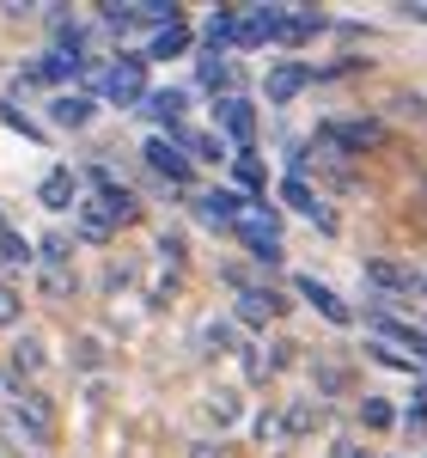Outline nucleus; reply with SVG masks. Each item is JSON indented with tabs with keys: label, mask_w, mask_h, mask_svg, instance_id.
<instances>
[{
	"label": "nucleus",
	"mask_w": 427,
	"mask_h": 458,
	"mask_svg": "<svg viewBox=\"0 0 427 458\" xmlns=\"http://www.w3.org/2000/svg\"><path fill=\"white\" fill-rule=\"evenodd\" d=\"M318 141L330 147V153H342V159H366V153L385 147V123H379V116H323Z\"/></svg>",
	"instance_id": "1"
},
{
	"label": "nucleus",
	"mask_w": 427,
	"mask_h": 458,
	"mask_svg": "<svg viewBox=\"0 0 427 458\" xmlns=\"http://www.w3.org/2000/svg\"><path fill=\"white\" fill-rule=\"evenodd\" d=\"M232 239H239V245H245L256 263H269V269H275V263H281V214L256 196V202H250V214L232 226Z\"/></svg>",
	"instance_id": "2"
},
{
	"label": "nucleus",
	"mask_w": 427,
	"mask_h": 458,
	"mask_svg": "<svg viewBox=\"0 0 427 458\" xmlns=\"http://www.w3.org/2000/svg\"><path fill=\"white\" fill-rule=\"evenodd\" d=\"M98 92H105L110 105H122V110L147 105V55H116V62L98 73Z\"/></svg>",
	"instance_id": "3"
},
{
	"label": "nucleus",
	"mask_w": 427,
	"mask_h": 458,
	"mask_svg": "<svg viewBox=\"0 0 427 458\" xmlns=\"http://www.w3.org/2000/svg\"><path fill=\"white\" fill-rule=\"evenodd\" d=\"M141 153H147V165L165 177L172 190H189V183H196V159H189V153H183V147L172 141V135H153V141H147Z\"/></svg>",
	"instance_id": "4"
},
{
	"label": "nucleus",
	"mask_w": 427,
	"mask_h": 458,
	"mask_svg": "<svg viewBox=\"0 0 427 458\" xmlns=\"http://www.w3.org/2000/svg\"><path fill=\"white\" fill-rule=\"evenodd\" d=\"M214 123H220V141H232L239 153H250V141H256V105H250V98H239V92L220 98V105H214Z\"/></svg>",
	"instance_id": "5"
},
{
	"label": "nucleus",
	"mask_w": 427,
	"mask_h": 458,
	"mask_svg": "<svg viewBox=\"0 0 427 458\" xmlns=\"http://www.w3.org/2000/svg\"><path fill=\"white\" fill-rule=\"evenodd\" d=\"M250 202H256V196H245V190H208V196H196V214H202L208 226H220V233H232L250 214Z\"/></svg>",
	"instance_id": "6"
},
{
	"label": "nucleus",
	"mask_w": 427,
	"mask_h": 458,
	"mask_svg": "<svg viewBox=\"0 0 427 458\" xmlns=\"http://www.w3.org/2000/svg\"><path fill=\"white\" fill-rule=\"evenodd\" d=\"M281 202L293 214H306L312 226H323V233H336V214H330V202H323V190H312L306 177H281Z\"/></svg>",
	"instance_id": "7"
},
{
	"label": "nucleus",
	"mask_w": 427,
	"mask_h": 458,
	"mask_svg": "<svg viewBox=\"0 0 427 458\" xmlns=\"http://www.w3.org/2000/svg\"><path fill=\"white\" fill-rule=\"evenodd\" d=\"M287 31V13L281 6H250L239 19V49H256V43H281Z\"/></svg>",
	"instance_id": "8"
},
{
	"label": "nucleus",
	"mask_w": 427,
	"mask_h": 458,
	"mask_svg": "<svg viewBox=\"0 0 427 458\" xmlns=\"http://www.w3.org/2000/svg\"><path fill=\"white\" fill-rule=\"evenodd\" d=\"M312 80H318V68H306V62H281V68H269L263 92H269V105H293Z\"/></svg>",
	"instance_id": "9"
},
{
	"label": "nucleus",
	"mask_w": 427,
	"mask_h": 458,
	"mask_svg": "<svg viewBox=\"0 0 427 458\" xmlns=\"http://www.w3.org/2000/svg\"><path fill=\"white\" fill-rule=\"evenodd\" d=\"M37 202H43L49 214L80 208V177H73V165H55V172H43V183H37Z\"/></svg>",
	"instance_id": "10"
},
{
	"label": "nucleus",
	"mask_w": 427,
	"mask_h": 458,
	"mask_svg": "<svg viewBox=\"0 0 427 458\" xmlns=\"http://www.w3.org/2000/svg\"><path fill=\"white\" fill-rule=\"evenodd\" d=\"M373 330L391 343V349H415V360H427V330H415V324H403V318H391L385 306H373Z\"/></svg>",
	"instance_id": "11"
},
{
	"label": "nucleus",
	"mask_w": 427,
	"mask_h": 458,
	"mask_svg": "<svg viewBox=\"0 0 427 458\" xmlns=\"http://www.w3.org/2000/svg\"><path fill=\"white\" fill-rule=\"evenodd\" d=\"M366 282L391 287V293H422V276H415L409 263H397V257H373V263H366Z\"/></svg>",
	"instance_id": "12"
},
{
	"label": "nucleus",
	"mask_w": 427,
	"mask_h": 458,
	"mask_svg": "<svg viewBox=\"0 0 427 458\" xmlns=\"http://www.w3.org/2000/svg\"><path fill=\"white\" fill-rule=\"evenodd\" d=\"M92 116H98V92H62L49 105V123H62V129H86Z\"/></svg>",
	"instance_id": "13"
},
{
	"label": "nucleus",
	"mask_w": 427,
	"mask_h": 458,
	"mask_svg": "<svg viewBox=\"0 0 427 458\" xmlns=\"http://www.w3.org/2000/svg\"><path fill=\"white\" fill-rule=\"evenodd\" d=\"M299 300H312V306H318L323 318H330V324H355V312H348V306H342V293H336V287H323L318 276H299Z\"/></svg>",
	"instance_id": "14"
},
{
	"label": "nucleus",
	"mask_w": 427,
	"mask_h": 458,
	"mask_svg": "<svg viewBox=\"0 0 427 458\" xmlns=\"http://www.w3.org/2000/svg\"><path fill=\"white\" fill-rule=\"evenodd\" d=\"M196 80H202L208 92H226V98H232V86H239V68H232L220 49H208V55H196Z\"/></svg>",
	"instance_id": "15"
},
{
	"label": "nucleus",
	"mask_w": 427,
	"mask_h": 458,
	"mask_svg": "<svg viewBox=\"0 0 427 458\" xmlns=\"http://www.w3.org/2000/svg\"><path fill=\"white\" fill-rule=\"evenodd\" d=\"M19 422H31V440H37V446H49V434H55V416H49L43 391H19Z\"/></svg>",
	"instance_id": "16"
},
{
	"label": "nucleus",
	"mask_w": 427,
	"mask_h": 458,
	"mask_svg": "<svg viewBox=\"0 0 427 458\" xmlns=\"http://www.w3.org/2000/svg\"><path fill=\"white\" fill-rule=\"evenodd\" d=\"M147 116H153V123H165V135H172V129H183V110H189V92H147Z\"/></svg>",
	"instance_id": "17"
},
{
	"label": "nucleus",
	"mask_w": 427,
	"mask_h": 458,
	"mask_svg": "<svg viewBox=\"0 0 427 458\" xmlns=\"http://www.w3.org/2000/svg\"><path fill=\"white\" fill-rule=\"evenodd\" d=\"M239 19H245V13H232V6H226V13H208V25H202L208 49H220V55H226V49H239Z\"/></svg>",
	"instance_id": "18"
},
{
	"label": "nucleus",
	"mask_w": 427,
	"mask_h": 458,
	"mask_svg": "<svg viewBox=\"0 0 427 458\" xmlns=\"http://www.w3.org/2000/svg\"><path fill=\"white\" fill-rule=\"evenodd\" d=\"M189 43H196V31H189V25L153 31V43H147V62H172V55H189Z\"/></svg>",
	"instance_id": "19"
},
{
	"label": "nucleus",
	"mask_w": 427,
	"mask_h": 458,
	"mask_svg": "<svg viewBox=\"0 0 427 458\" xmlns=\"http://www.w3.org/2000/svg\"><path fill=\"white\" fill-rule=\"evenodd\" d=\"M80 73V62L73 55H62V49H49V55H37L31 68H25V80H43V86H55V80H73Z\"/></svg>",
	"instance_id": "20"
},
{
	"label": "nucleus",
	"mask_w": 427,
	"mask_h": 458,
	"mask_svg": "<svg viewBox=\"0 0 427 458\" xmlns=\"http://www.w3.org/2000/svg\"><path fill=\"white\" fill-rule=\"evenodd\" d=\"M318 31H323V13H287V31H281V43L293 49V43H312Z\"/></svg>",
	"instance_id": "21"
},
{
	"label": "nucleus",
	"mask_w": 427,
	"mask_h": 458,
	"mask_svg": "<svg viewBox=\"0 0 427 458\" xmlns=\"http://www.w3.org/2000/svg\"><path fill=\"white\" fill-rule=\"evenodd\" d=\"M232 177H239V190H250V196L269 183V172H263V159H256V153H232Z\"/></svg>",
	"instance_id": "22"
},
{
	"label": "nucleus",
	"mask_w": 427,
	"mask_h": 458,
	"mask_svg": "<svg viewBox=\"0 0 427 458\" xmlns=\"http://www.w3.org/2000/svg\"><path fill=\"white\" fill-rule=\"evenodd\" d=\"M13 360H19V373H43V343L37 336H19L13 343Z\"/></svg>",
	"instance_id": "23"
},
{
	"label": "nucleus",
	"mask_w": 427,
	"mask_h": 458,
	"mask_svg": "<svg viewBox=\"0 0 427 458\" xmlns=\"http://www.w3.org/2000/svg\"><path fill=\"white\" fill-rule=\"evenodd\" d=\"M366 354H373L379 367H397V373H415V354H397L391 343H366Z\"/></svg>",
	"instance_id": "24"
},
{
	"label": "nucleus",
	"mask_w": 427,
	"mask_h": 458,
	"mask_svg": "<svg viewBox=\"0 0 427 458\" xmlns=\"http://www.w3.org/2000/svg\"><path fill=\"white\" fill-rule=\"evenodd\" d=\"M0 263H31V245H25L13 226H0Z\"/></svg>",
	"instance_id": "25"
},
{
	"label": "nucleus",
	"mask_w": 427,
	"mask_h": 458,
	"mask_svg": "<svg viewBox=\"0 0 427 458\" xmlns=\"http://www.w3.org/2000/svg\"><path fill=\"white\" fill-rule=\"evenodd\" d=\"M0 123H6V129H19V135H31V141H43V129H37L31 116H25V110L13 105V98H6V105H0Z\"/></svg>",
	"instance_id": "26"
},
{
	"label": "nucleus",
	"mask_w": 427,
	"mask_h": 458,
	"mask_svg": "<svg viewBox=\"0 0 427 458\" xmlns=\"http://www.w3.org/2000/svg\"><path fill=\"white\" fill-rule=\"evenodd\" d=\"M360 422H366V428H391L397 410L385 403V397H366V403H360Z\"/></svg>",
	"instance_id": "27"
},
{
	"label": "nucleus",
	"mask_w": 427,
	"mask_h": 458,
	"mask_svg": "<svg viewBox=\"0 0 427 458\" xmlns=\"http://www.w3.org/2000/svg\"><path fill=\"white\" fill-rule=\"evenodd\" d=\"M68 257H73L68 239H43V269H68Z\"/></svg>",
	"instance_id": "28"
},
{
	"label": "nucleus",
	"mask_w": 427,
	"mask_h": 458,
	"mask_svg": "<svg viewBox=\"0 0 427 458\" xmlns=\"http://www.w3.org/2000/svg\"><path fill=\"white\" fill-rule=\"evenodd\" d=\"M409 422H427V379H415V391H409Z\"/></svg>",
	"instance_id": "29"
},
{
	"label": "nucleus",
	"mask_w": 427,
	"mask_h": 458,
	"mask_svg": "<svg viewBox=\"0 0 427 458\" xmlns=\"http://www.w3.org/2000/svg\"><path fill=\"white\" fill-rule=\"evenodd\" d=\"M0 324H19V293L13 287H0Z\"/></svg>",
	"instance_id": "30"
},
{
	"label": "nucleus",
	"mask_w": 427,
	"mask_h": 458,
	"mask_svg": "<svg viewBox=\"0 0 427 458\" xmlns=\"http://www.w3.org/2000/svg\"><path fill=\"white\" fill-rule=\"evenodd\" d=\"M43 287H49V293H68L73 276H68V269H43Z\"/></svg>",
	"instance_id": "31"
},
{
	"label": "nucleus",
	"mask_w": 427,
	"mask_h": 458,
	"mask_svg": "<svg viewBox=\"0 0 427 458\" xmlns=\"http://www.w3.org/2000/svg\"><path fill=\"white\" fill-rule=\"evenodd\" d=\"M342 458H373V453H360V446H342Z\"/></svg>",
	"instance_id": "32"
}]
</instances>
